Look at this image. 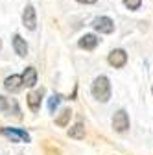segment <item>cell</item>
Returning <instances> with one entry per match:
<instances>
[{
    "instance_id": "6da1fadb",
    "label": "cell",
    "mask_w": 153,
    "mask_h": 155,
    "mask_svg": "<svg viewBox=\"0 0 153 155\" xmlns=\"http://www.w3.org/2000/svg\"><path fill=\"white\" fill-rule=\"evenodd\" d=\"M90 92H92V96L98 102H107L111 98V83H109V78L107 76H98L96 80L92 81Z\"/></svg>"
},
{
    "instance_id": "7a4b0ae2",
    "label": "cell",
    "mask_w": 153,
    "mask_h": 155,
    "mask_svg": "<svg viewBox=\"0 0 153 155\" xmlns=\"http://www.w3.org/2000/svg\"><path fill=\"white\" fill-rule=\"evenodd\" d=\"M0 131H2V135L8 137L11 142H31L30 133L21 129V127H2Z\"/></svg>"
},
{
    "instance_id": "3957f363",
    "label": "cell",
    "mask_w": 153,
    "mask_h": 155,
    "mask_svg": "<svg viewBox=\"0 0 153 155\" xmlns=\"http://www.w3.org/2000/svg\"><path fill=\"white\" fill-rule=\"evenodd\" d=\"M112 127L116 129L118 133H124V131L129 129V116H127V113L124 109L114 113V116H112Z\"/></svg>"
},
{
    "instance_id": "277c9868",
    "label": "cell",
    "mask_w": 153,
    "mask_h": 155,
    "mask_svg": "<svg viewBox=\"0 0 153 155\" xmlns=\"http://www.w3.org/2000/svg\"><path fill=\"white\" fill-rule=\"evenodd\" d=\"M107 61H109V65L114 67V68H122V67L127 63V54H125V50L116 48V50H112V52L109 54Z\"/></svg>"
},
{
    "instance_id": "5b68a950",
    "label": "cell",
    "mask_w": 153,
    "mask_h": 155,
    "mask_svg": "<svg viewBox=\"0 0 153 155\" xmlns=\"http://www.w3.org/2000/svg\"><path fill=\"white\" fill-rule=\"evenodd\" d=\"M92 28L100 33H112L114 31V22L109 17H98V18H94Z\"/></svg>"
},
{
    "instance_id": "8992f818",
    "label": "cell",
    "mask_w": 153,
    "mask_h": 155,
    "mask_svg": "<svg viewBox=\"0 0 153 155\" xmlns=\"http://www.w3.org/2000/svg\"><path fill=\"white\" fill-rule=\"evenodd\" d=\"M22 87H24L22 85V76H18V74H11L4 80V89L8 92H18Z\"/></svg>"
},
{
    "instance_id": "52a82bcc",
    "label": "cell",
    "mask_w": 153,
    "mask_h": 155,
    "mask_svg": "<svg viewBox=\"0 0 153 155\" xmlns=\"http://www.w3.org/2000/svg\"><path fill=\"white\" fill-rule=\"evenodd\" d=\"M22 24L28 30H35L37 28V15H35V8L33 6H26V9L22 13Z\"/></svg>"
},
{
    "instance_id": "ba28073f",
    "label": "cell",
    "mask_w": 153,
    "mask_h": 155,
    "mask_svg": "<svg viewBox=\"0 0 153 155\" xmlns=\"http://www.w3.org/2000/svg\"><path fill=\"white\" fill-rule=\"evenodd\" d=\"M0 111H9L13 113L15 116H18L21 118V109H18V104L17 100H11V98H6V96H0Z\"/></svg>"
},
{
    "instance_id": "9c48e42d",
    "label": "cell",
    "mask_w": 153,
    "mask_h": 155,
    "mask_svg": "<svg viewBox=\"0 0 153 155\" xmlns=\"http://www.w3.org/2000/svg\"><path fill=\"white\" fill-rule=\"evenodd\" d=\"M98 43H100V39L94 35V33H87V35H83L81 39H80V48H83V50H94L98 46Z\"/></svg>"
},
{
    "instance_id": "30bf717a",
    "label": "cell",
    "mask_w": 153,
    "mask_h": 155,
    "mask_svg": "<svg viewBox=\"0 0 153 155\" xmlns=\"http://www.w3.org/2000/svg\"><path fill=\"white\" fill-rule=\"evenodd\" d=\"M13 48H15V54L17 55H21V57H26L28 55V45H26V41L18 33L13 35Z\"/></svg>"
},
{
    "instance_id": "8fae6325",
    "label": "cell",
    "mask_w": 153,
    "mask_h": 155,
    "mask_svg": "<svg viewBox=\"0 0 153 155\" xmlns=\"http://www.w3.org/2000/svg\"><path fill=\"white\" fill-rule=\"evenodd\" d=\"M22 85H26L30 89L37 85V70L33 67H26V70L22 74Z\"/></svg>"
},
{
    "instance_id": "7c38bea8",
    "label": "cell",
    "mask_w": 153,
    "mask_h": 155,
    "mask_svg": "<svg viewBox=\"0 0 153 155\" xmlns=\"http://www.w3.org/2000/svg\"><path fill=\"white\" fill-rule=\"evenodd\" d=\"M28 107L33 111V113H37L41 109V91H33V92H30L28 94Z\"/></svg>"
},
{
    "instance_id": "4fadbf2b",
    "label": "cell",
    "mask_w": 153,
    "mask_h": 155,
    "mask_svg": "<svg viewBox=\"0 0 153 155\" xmlns=\"http://www.w3.org/2000/svg\"><path fill=\"white\" fill-rule=\"evenodd\" d=\"M68 137L70 139H76V140H81L85 139V126L83 124H76L68 129Z\"/></svg>"
},
{
    "instance_id": "5bb4252c",
    "label": "cell",
    "mask_w": 153,
    "mask_h": 155,
    "mask_svg": "<svg viewBox=\"0 0 153 155\" xmlns=\"http://www.w3.org/2000/svg\"><path fill=\"white\" fill-rule=\"evenodd\" d=\"M70 116H72V111H70V109H63L61 114L55 118V124L59 126V127H67L68 122H70Z\"/></svg>"
},
{
    "instance_id": "9a60e30c",
    "label": "cell",
    "mask_w": 153,
    "mask_h": 155,
    "mask_svg": "<svg viewBox=\"0 0 153 155\" xmlns=\"http://www.w3.org/2000/svg\"><path fill=\"white\" fill-rule=\"evenodd\" d=\"M61 104V96L59 94H55V96H52V98L48 100V109H50V113H54L55 109H57V105Z\"/></svg>"
},
{
    "instance_id": "2e32d148",
    "label": "cell",
    "mask_w": 153,
    "mask_h": 155,
    "mask_svg": "<svg viewBox=\"0 0 153 155\" xmlns=\"http://www.w3.org/2000/svg\"><path fill=\"white\" fill-rule=\"evenodd\" d=\"M140 4H142V0H124V6L127 8V9H138L140 8Z\"/></svg>"
},
{
    "instance_id": "e0dca14e",
    "label": "cell",
    "mask_w": 153,
    "mask_h": 155,
    "mask_svg": "<svg viewBox=\"0 0 153 155\" xmlns=\"http://www.w3.org/2000/svg\"><path fill=\"white\" fill-rule=\"evenodd\" d=\"M76 2H80V4H96L98 0H76Z\"/></svg>"
},
{
    "instance_id": "ac0fdd59",
    "label": "cell",
    "mask_w": 153,
    "mask_h": 155,
    "mask_svg": "<svg viewBox=\"0 0 153 155\" xmlns=\"http://www.w3.org/2000/svg\"><path fill=\"white\" fill-rule=\"evenodd\" d=\"M0 46H2V41H0Z\"/></svg>"
}]
</instances>
